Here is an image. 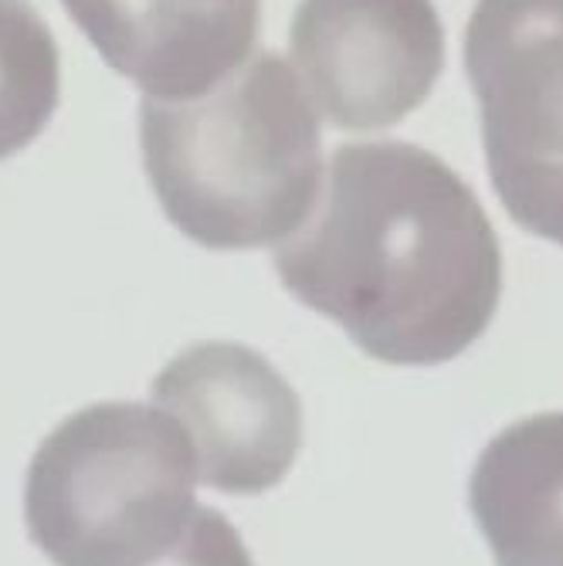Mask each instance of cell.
Instances as JSON below:
<instances>
[{
    "instance_id": "6da1fadb",
    "label": "cell",
    "mask_w": 563,
    "mask_h": 566,
    "mask_svg": "<svg viewBox=\"0 0 563 566\" xmlns=\"http://www.w3.org/2000/svg\"><path fill=\"white\" fill-rule=\"evenodd\" d=\"M282 285L367 356L435 367L492 323L502 251L472 187L411 143H346L275 251Z\"/></svg>"
},
{
    "instance_id": "7a4b0ae2",
    "label": "cell",
    "mask_w": 563,
    "mask_h": 566,
    "mask_svg": "<svg viewBox=\"0 0 563 566\" xmlns=\"http://www.w3.org/2000/svg\"><path fill=\"white\" fill-rule=\"evenodd\" d=\"M139 136L167 221L200 248L282 244L316 203L320 119L289 62L272 51L200 95H143Z\"/></svg>"
},
{
    "instance_id": "3957f363",
    "label": "cell",
    "mask_w": 563,
    "mask_h": 566,
    "mask_svg": "<svg viewBox=\"0 0 563 566\" xmlns=\"http://www.w3.org/2000/svg\"><path fill=\"white\" fill-rule=\"evenodd\" d=\"M194 448L160 407L92 403L34 451L24 523L55 566H146L194 516Z\"/></svg>"
},
{
    "instance_id": "277c9868",
    "label": "cell",
    "mask_w": 563,
    "mask_h": 566,
    "mask_svg": "<svg viewBox=\"0 0 563 566\" xmlns=\"http://www.w3.org/2000/svg\"><path fill=\"white\" fill-rule=\"evenodd\" d=\"M462 55L502 208L563 244V0H479Z\"/></svg>"
},
{
    "instance_id": "5b68a950",
    "label": "cell",
    "mask_w": 563,
    "mask_h": 566,
    "mask_svg": "<svg viewBox=\"0 0 563 566\" xmlns=\"http://www.w3.org/2000/svg\"><path fill=\"white\" fill-rule=\"evenodd\" d=\"M289 51L323 119L387 129L425 106L445 72V28L431 0H302Z\"/></svg>"
},
{
    "instance_id": "8992f818",
    "label": "cell",
    "mask_w": 563,
    "mask_h": 566,
    "mask_svg": "<svg viewBox=\"0 0 563 566\" xmlns=\"http://www.w3.org/2000/svg\"><path fill=\"white\" fill-rule=\"evenodd\" d=\"M153 407L170 415L197 461V479L228 495L275 489L302 444V403L262 353L197 343L153 380Z\"/></svg>"
},
{
    "instance_id": "52a82bcc",
    "label": "cell",
    "mask_w": 563,
    "mask_h": 566,
    "mask_svg": "<svg viewBox=\"0 0 563 566\" xmlns=\"http://www.w3.org/2000/svg\"><path fill=\"white\" fill-rule=\"evenodd\" d=\"M113 72L149 98H190L248 62L262 0H62Z\"/></svg>"
},
{
    "instance_id": "ba28073f",
    "label": "cell",
    "mask_w": 563,
    "mask_h": 566,
    "mask_svg": "<svg viewBox=\"0 0 563 566\" xmlns=\"http://www.w3.org/2000/svg\"><path fill=\"white\" fill-rule=\"evenodd\" d=\"M469 505L499 566H563V410L509 424L486 444Z\"/></svg>"
},
{
    "instance_id": "9c48e42d",
    "label": "cell",
    "mask_w": 563,
    "mask_h": 566,
    "mask_svg": "<svg viewBox=\"0 0 563 566\" xmlns=\"http://www.w3.org/2000/svg\"><path fill=\"white\" fill-rule=\"evenodd\" d=\"M59 44L28 0H0V160L21 153L59 109Z\"/></svg>"
},
{
    "instance_id": "30bf717a",
    "label": "cell",
    "mask_w": 563,
    "mask_h": 566,
    "mask_svg": "<svg viewBox=\"0 0 563 566\" xmlns=\"http://www.w3.org/2000/svg\"><path fill=\"white\" fill-rule=\"evenodd\" d=\"M146 566H254L241 533L211 505H197L177 543Z\"/></svg>"
}]
</instances>
